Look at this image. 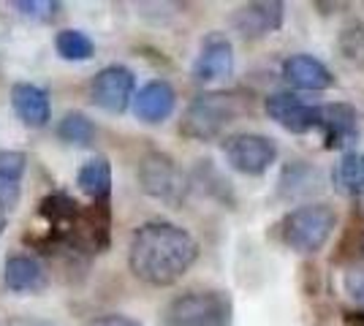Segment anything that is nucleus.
Wrapping results in <instances>:
<instances>
[{
	"mask_svg": "<svg viewBox=\"0 0 364 326\" xmlns=\"http://www.w3.org/2000/svg\"><path fill=\"white\" fill-rule=\"evenodd\" d=\"M16 9L22 11V14H31L36 19H55L58 11H60V3H31V0H25V3H16Z\"/></svg>",
	"mask_w": 364,
	"mask_h": 326,
	"instance_id": "obj_22",
	"label": "nucleus"
},
{
	"mask_svg": "<svg viewBox=\"0 0 364 326\" xmlns=\"http://www.w3.org/2000/svg\"><path fill=\"white\" fill-rule=\"evenodd\" d=\"M198 242L168 220H150L139 226L128 248V266L147 286H171L196 264Z\"/></svg>",
	"mask_w": 364,
	"mask_h": 326,
	"instance_id": "obj_1",
	"label": "nucleus"
},
{
	"mask_svg": "<svg viewBox=\"0 0 364 326\" xmlns=\"http://www.w3.org/2000/svg\"><path fill=\"white\" fill-rule=\"evenodd\" d=\"M334 185L348 196H364V153H346L334 169Z\"/></svg>",
	"mask_w": 364,
	"mask_h": 326,
	"instance_id": "obj_17",
	"label": "nucleus"
},
{
	"mask_svg": "<svg viewBox=\"0 0 364 326\" xmlns=\"http://www.w3.org/2000/svg\"><path fill=\"white\" fill-rule=\"evenodd\" d=\"M362 245H364V242H362Z\"/></svg>",
	"mask_w": 364,
	"mask_h": 326,
	"instance_id": "obj_25",
	"label": "nucleus"
},
{
	"mask_svg": "<svg viewBox=\"0 0 364 326\" xmlns=\"http://www.w3.org/2000/svg\"><path fill=\"white\" fill-rule=\"evenodd\" d=\"M60 139H65L68 144H76V147H87L95 139V125L87 114L68 112L60 123Z\"/></svg>",
	"mask_w": 364,
	"mask_h": 326,
	"instance_id": "obj_20",
	"label": "nucleus"
},
{
	"mask_svg": "<svg viewBox=\"0 0 364 326\" xmlns=\"http://www.w3.org/2000/svg\"><path fill=\"white\" fill-rule=\"evenodd\" d=\"M245 112H247V101L242 95L201 93L185 109L180 131L188 139L210 141L215 136H220L231 123H237Z\"/></svg>",
	"mask_w": 364,
	"mask_h": 326,
	"instance_id": "obj_2",
	"label": "nucleus"
},
{
	"mask_svg": "<svg viewBox=\"0 0 364 326\" xmlns=\"http://www.w3.org/2000/svg\"><path fill=\"white\" fill-rule=\"evenodd\" d=\"M283 79L296 90H329L334 87L332 71L313 55H291L283 60Z\"/></svg>",
	"mask_w": 364,
	"mask_h": 326,
	"instance_id": "obj_12",
	"label": "nucleus"
},
{
	"mask_svg": "<svg viewBox=\"0 0 364 326\" xmlns=\"http://www.w3.org/2000/svg\"><path fill=\"white\" fill-rule=\"evenodd\" d=\"M283 19H286V6L280 0H256L240 6L231 16V25L242 38L253 41L277 33L283 28Z\"/></svg>",
	"mask_w": 364,
	"mask_h": 326,
	"instance_id": "obj_8",
	"label": "nucleus"
},
{
	"mask_svg": "<svg viewBox=\"0 0 364 326\" xmlns=\"http://www.w3.org/2000/svg\"><path fill=\"white\" fill-rule=\"evenodd\" d=\"M16 199H19V183H11V180L0 177V210H11Z\"/></svg>",
	"mask_w": 364,
	"mask_h": 326,
	"instance_id": "obj_23",
	"label": "nucleus"
},
{
	"mask_svg": "<svg viewBox=\"0 0 364 326\" xmlns=\"http://www.w3.org/2000/svg\"><path fill=\"white\" fill-rule=\"evenodd\" d=\"M164 326H231V299L218 288L180 294L168 302Z\"/></svg>",
	"mask_w": 364,
	"mask_h": 326,
	"instance_id": "obj_4",
	"label": "nucleus"
},
{
	"mask_svg": "<svg viewBox=\"0 0 364 326\" xmlns=\"http://www.w3.org/2000/svg\"><path fill=\"white\" fill-rule=\"evenodd\" d=\"M337 229V212L329 204H302L280 220V237L286 248L302 256H316Z\"/></svg>",
	"mask_w": 364,
	"mask_h": 326,
	"instance_id": "obj_3",
	"label": "nucleus"
},
{
	"mask_svg": "<svg viewBox=\"0 0 364 326\" xmlns=\"http://www.w3.org/2000/svg\"><path fill=\"white\" fill-rule=\"evenodd\" d=\"M267 114L269 120L286 128L289 134H310L318 128V107L302 101L294 93H272L267 98Z\"/></svg>",
	"mask_w": 364,
	"mask_h": 326,
	"instance_id": "obj_9",
	"label": "nucleus"
},
{
	"mask_svg": "<svg viewBox=\"0 0 364 326\" xmlns=\"http://www.w3.org/2000/svg\"><path fill=\"white\" fill-rule=\"evenodd\" d=\"M134 85H136V79L125 65H107L92 77V104L98 109H104V112L120 114V112L128 109L131 98H134Z\"/></svg>",
	"mask_w": 364,
	"mask_h": 326,
	"instance_id": "obj_7",
	"label": "nucleus"
},
{
	"mask_svg": "<svg viewBox=\"0 0 364 326\" xmlns=\"http://www.w3.org/2000/svg\"><path fill=\"white\" fill-rule=\"evenodd\" d=\"M223 156L234 171L245 177H261L277 161V144L264 134H231L223 141Z\"/></svg>",
	"mask_w": 364,
	"mask_h": 326,
	"instance_id": "obj_5",
	"label": "nucleus"
},
{
	"mask_svg": "<svg viewBox=\"0 0 364 326\" xmlns=\"http://www.w3.org/2000/svg\"><path fill=\"white\" fill-rule=\"evenodd\" d=\"M234 71V47L226 36L213 33L204 38V44L198 49L196 63H193V79L201 85L210 82H220V79L231 77Z\"/></svg>",
	"mask_w": 364,
	"mask_h": 326,
	"instance_id": "obj_11",
	"label": "nucleus"
},
{
	"mask_svg": "<svg viewBox=\"0 0 364 326\" xmlns=\"http://www.w3.org/2000/svg\"><path fill=\"white\" fill-rule=\"evenodd\" d=\"M22 171H25V156H22V153H14V150H0V177H3V180L19 183Z\"/></svg>",
	"mask_w": 364,
	"mask_h": 326,
	"instance_id": "obj_21",
	"label": "nucleus"
},
{
	"mask_svg": "<svg viewBox=\"0 0 364 326\" xmlns=\"http://www.w3.org/2000/svg\"><path fill=\"white\" fill-rule=\"evenodd\" d=\"M87 326H139L136 321L125 318V315H101V318H92Z\"/></svg>",
	"mask_w": 364,
	"mask_h": 326,
	"instance_id": "obj_24",
	"label": "nucleus"
},
{
	"mask_svg": "<svg viewBox=\"0 0 364 326\" xmlns=\"http://www.w3.org/2000/svg\"><path fill=\"white\" fill-rule=\"evenodd\" d=\"M76 183H79V188L95 204L107 202L109 193H112V166H109V161L107 158H92V161H87L79 169V174H76Z\"/></svg>",
	"mask_w": 364,
	"mask_h": 326,
	"instance_id": "obj_16",
	"label": "nucleus"
},
{
	"mask_svg": "<svg viewBox=\"0 0 364 326\" xmlns=\"http://www.w3.org/2000/svg\"><path fill=\"white\" fill-rule=\"evenodd\" d=\"M174 104H177L174 87L164 79H152L134 95V114L141 123H164L166 117H171Z\"/></svg>",
	"mask_w": 364,
	"mask_h": 326,
	"instance_id": "obj_13",
	"label": "nucleus"
},
{
	"mask_svg": "<svg viewBox=\"0 0 364 326\" xmlns=\"http://www.w3.org/2000/svg\"><path fill=\"white\" fill-rule=\"evenodd\" d=\"M326 150H343L359 139V114L350 104L318 107V128Z\"/></svg>",
	"mask_w": 364,
	"mask_h": 326,
	"instance_id": "obj_10",
	"label": "nucleus"
},
{
	"mask_svg": "<svg viewBox=\"0 0 364 326\" xmlns=\"http://www.w3.org/2000/svg\"><path fill=\"white\" fill-rule=\"evenodd\" d=\"M11 104H14L16 117L31 128H41V125L49 123L52 117V107H49V98L41 87L36 85H14L11 90Z\"/></svg>",
	"mask_w": 364,
	"mask_h": 326,
	"instance_id": "obj_14",
	"label": "nucleus"
},
{
	"mask_svg": "<svg viewBox=\"0 0 364 326\" xmlns=\"http://www.w3.org/2000/svg\"><path fill=\"white\" fill-rule=\"evenodd\" d=\"M139 183H141V190L147 196L168 204H180L185 190H188L185 174H182L180 166L166 153H150V156L141 158V163H139Z\"/></svg>",
	"mask_w": 364,
	"mask_h": 326,
	"instance_id": "obj_6",
	"label": "nucleus"
},
{
	"mask_svg": "<svg viewBox=\"0 0 364 326\" xmlns=\"http://www.w3.org/2000/svg\"><path fill=\"white\" fill-rule=\"evenodd\" d=\"M337 52L346 63L356 65V68H364V25L359 19H350L340 28Z\"/></svg>",
	"mask_w": 364,
	"mask_h": 326,
	"instance_id": "obj_18",
	"label": "nucleus"
},
{
	"mask_svg": "<svg viewBox=\"0 0 364 326\" xmlns=\"http://www.w3.org/2000/svg\"><path fill=\"white\" fill-rule=\"evenodd\" d=\"M55 47L60 52V58L65 60H90L95 55V44L90 36H85L82 31H60L55 38Z\"/></svg>",
	"mask_w": 364,
	"mask_h": 326,
	"instance_id": "obj_19",
	"label": "nucleus"
},
{
	"mask_svg": "<svg viewBox=\"0 0 364 326\" xmlns=\"http://www.w3.org/2000/svg\"><path fill=\"white\" fill-rule=\"evenodd\" d=\"M3 280L11 291H36L44 286V269L31 256H11L3 269Z\"/></svg>",
	"mask_w": 364,
	"mask_h": 326,
	"instance_id": "obj_15",
	"label": "nucleus"
}]
</instances>
